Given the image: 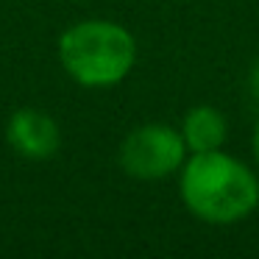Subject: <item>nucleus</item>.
<instances>
[{"instance_id": "obj_4", "label": "nucleus", "mask_w": 259, "mask_h": 259, "mask_svg": "<svg viewBox=\"0 0 259 259\" xmlns=\"http://www.w3.org/2000/svg\"><path fill=\"white\" fill-rule=\"evenodd\" d=\"M9 145L25 159H48L59 151V128L48 114L34 109H20L9 120Z\"/></svg>"}, {"instance_id": "obj_3", "label": "nucleus", "mask_w": 259, "mask_h": 259, "mask_svg": "<svg viewBox=\"0 0 259 259\" xmlns=\"http://www.w3.org/2000/svg\"><path fill=\"white\" fill-rule=\"evenodd\" d=\"M187 159V145L181 131L164 123H148L134 128L120 145V164L128 176L142 181L167 179L181 170Z\"/></svg>"}, {"instance_id": "obj_7", "label": "nucleus", "mask_w": 259, "mask_h": 259, "mask_svg": "<svg viewBox=\"0 0 259 259\" xmlns=\"http://www.w3.org/2000/svg\"><path fill=\"white\" fill-rule=\"evenodd\" d=\"M253 159H256V164H259V123H256V128H253Z\"/></svg>"}, {"instance_id": "obj_2", "label": "nucleus", "mask_w": 259, "mask_h": 259, "mask_svg": "<svg viewBox=\"0 0 259 259\" xmlns=\"http://www.w3.org/2000/svg\"><path fill=\"white\" fill-rule=\"evenodd\" d=\"M62 67L81 87H114L137 62V42L123 25L109 20H87L67 28L59 39Z\"/></svg>"}, {"instance_id": "obj_5", "label": "nucleus", "mask_w": 259, "mask_h": 259, "mask_svg": "<svg viewBox=\"0 0 259 259\" xmlns=\"http://www.w3.org/2000/svg\"><path fill=\"white\" fill-rule=\"evenodd\" d=\"M229 123L214 106H192L181 123V140L190 153H206L223 148Z\"/></svg>"}, {"instance_id": "obj_6", "label": "nucleus", "mask_w": 259, "mask_h": 259, "mask_svg": "<svg viewBox=\"0 0 259 259\" xmlns=\"http://www.w3.org/2000/svg\"><path fill=\"white\" fill-rule=\"evenodd\" d=\"M251 95H253V101L259 103V59L251 67Z\"/></svg>"}, {"instance_id": "obj_1", "label": "nucleus", "mask_w": 259, "mask_h": 259, "mask_svg": "<svg viewBox=\"0 0 259 259\" xmlns=\"http://www.w3.org/2000/svg\"><path fill=\"white\" fill-rule=\"evenodd\" d=\"M181 201L198 220L229 226L259 206V179L245 162L218 151L192 153L181 164Z\"/></svg>"}]
</instances>
